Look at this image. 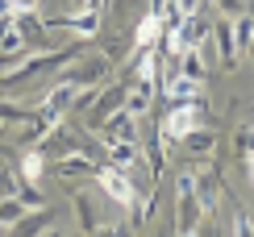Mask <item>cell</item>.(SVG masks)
<instances>
[{
    "label": "cell",
    "mask_w": 254,
    "mask_h": 237,
    "mask_svg": "<svg viewBox=\"0 0 254 237\" xmlns=\"http://www.w3.org/2000/svg\"><path fill=\"white\" fill-rule=\"evenodd\" d=\"M158 25H163V17H154V13L146 17V21H142V29H137V46H150V42L158 38Z\"/></svg>",
    "instance_id": "277c9868"
},
{
    "label": "cell",
    "mask_w": 254,
    "mask_h": 237,
    "mask_svg": "<svg viewBox=\"0 0 254 237\" xmlns=\"http://www.w3.org/2000/svg\"><path fill=\"white\" fill-rule=\"evenodd\" d=\"M196 92H200V83L192 75H179V79L167 83V96H171V100H196Z\"/></svg>",
    "instance_id": "3957f363"
},
{
    "label": "cell",
    "mask_w": 254,
    "mask_h": 237,
    "mask_svg": "<svg viewBox=\"0 0 254 237\" xmlns=\"http://www.w3.org/2000/svg\"><path fill=\"white\" fill-rule=\"evenodd\" d=\"M238 237H246V225H242V229H238Z\"/></svg>",
    "instance_id": "9c48e42d"
},
{
    "label": "cell",
    "mask_w": 254,
    "mask_h": 237,
    "mask_svg": "<svg viewBox=\"0 0 254 237\" xmlns=\"http://www.w3.org/2000/svg\"><path fill=\"white\" fill-rule=\"evenodd\" d=\"M100 187L109 191L117 204H133V183L125 179L121 171H113V167H109V171H100Z\"/></svg>",
    "instance_id": "7a4b0ae2"
},
{
    "label": "cell",
    "mask_w": 254,
    "mask_h": 237,
    "mask_svg": "<svg viewBox=\"0 0 254 237\" xmlns=\"http://www.w3.org/2000/svg\"><path fill=\"white\" fill-rule=\"evenodd\" d=\"M250 183H254V154H250Z\"/></svg>",
    "instance_id": "ba28073f"
},
{
    "label": "cell",
    "mask_w": 254,
    "mask_h": 237,
    "mask_svg": "<svg viewBox=\"0 0 254 237\" xmlns=\"http://www.w3.org/2000/svg\"><path fill=\"white\" fill-rule=\"evenodd\" d=\"M196 125H200V109H196V104H179V109L167 117V133H171V137L196 133Z\"/></svg>",
    "instance_id": "6da1fadb"
},
{
    "label": "cell",
    "mask_w": 254,
    "mask_h": 237,
    "mask_svg": "<svg viewBox=\"0 0 254 237\" xmlns=\"http://www.w3.org/2000/svg\"><path fill=\"white\" fill-rule=\"evenodd\" d=\"M21 171H25L29 179H38V175H42V158H38V154H29V158H25V167H21Z\"/></svg>",
    "instance_id": "5b68a950"
},
{
    "label": "cell",
    "mask_w": 254,
    "mask_h": 237,
    "mask_svg": "<svg viewBox=\"0 0 254 237\" xmlns=\"http://www.w3.org/2000/svg\"><path fill=\"white\" fill-rule=\"evenodd\" d=\"M13 13V4H8V0H0V17H8Z\"/></svg>",
    "instance_id": "52a82bcc"
},
{
    "label": "cell",
    "mask_w": 254,
    "mask_h": 237,
    "mask_svg": "<svg viewBox=\"0 0 254 237\" xmlns=\"http://www.w3.org/2000/svg\"><path fill=\"white\" fill-rule=\"evenodd\" d=\"M8 4H13V8H34L38 0H8Z\"/></svg>",
    "instance_id": "8992f818"
}]
</instances>
